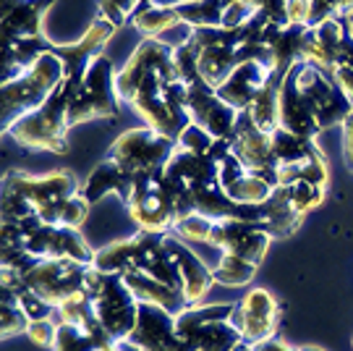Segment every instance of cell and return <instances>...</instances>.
Returning <instances> with one entry per match:
<instances>
[{"label": "cell", "mask_w": 353, "mask_h": 351, "mask_svg": "<svg viewBox=\"0 0 353 351\" xmlns=\"http://www.w3.org/2000/svg\"><path fill=\"white\" fill-rule=\"evenodd\" d=\"M79 89L71 84H63L52 92L48 100L39 105L37 111L26 113L24 118H19L11 129H6V134L16 139L21 147H32V150H45L52 155H61L68 150V108L71 100Z\"/></svg>", "instance_id": "obj_1"}, {"label": "cell", "mask_w": 353, "mask_h": 351, "mask_svg": "<svg viewBox=\"0 0 353 351\" xmlns=\"http://www.w3.org/2000/svg\"><path fill=\"white\" fill-rule=\"evenodd\" d=\"M84 291L92 299L94 314L110 341H126L139 320V299L131 294L123 276L102 273L94 265H87Z\"/></svg>", "instance_id": "obj_2"}, {"label": "cell", "mask_w": 353, "mask_h": 351, "mask_svg": "<svg viewBox=\"0 0 353 351\" xmlns=\"http://www.w3.org/2000/svg\"><path fill=\"white\" fill-rule=\"evenodd\" d=\"M65 66L63 61L48 50L39 55L34 66H29L24 74L3 84V129H11L19 118L37 111L42 102L50 97L55 89L63 84Z\"/></svg>", "instance_id": "obj_3"}, {"label": "cell", "mask_w": 353, "mask_h": 351, "mask_svg": "<svg viewBox=\"0 0 353 351\" xmlns=\"http://www.w3.org/2000/svg\"><path fill=\"white\" fill-rule=\"evenodd\" d=\"M3 191H13L21 194L37 215L42 223L55 226L61 218V207L68 197H74L79 191V181L71 171H52L45 176L19 173L13 171L3 178Z\"/></svg>", "instance_id": "obj_4"}, {"label": "cell", "mask_w": 353, "mask_h": 351, "mask_svg": "<svg viewBox=\"0 0 353 351\" xmlns=\"http://www.w3.org/2000/svg\"><path fill=\"white\" fill-rule=\"evenodd\" d=\"M176 147V139H168L152 131L150 126H144V129H128L126 134H121L110 144L108 158L115 160L128 176L139 178V176L160 173L173 158Z\"/></svg>", "instance_id": "obj_5"}, {"label": "cell", "mask_w": 353, "mask_h": 351, "mask_svg": "<svg viewBox=\"0 0 353 351\" xmlns=\"http://www.w3.org/2000/svg\"><path fill=\"white\" fill-rule=\"evenodd\" d=\"M118 71L110 58L97 55L89 66L87 76L68 108V124L79 126L94 121V118H115L118 115V87H115Z\"/></svg>", "instance_id": "obj_6"}, {"label": "cell", "mask_w": 353, "mask_h": 351, "mask_svg": "<svg viewBox=\"0 0 353 351\" xmlns=\"http://www.w3.org/2000/svg\"><path fill=\"white\" fill-rule=\"evenodd\" d=\"M173 50L176 45H168L160 37H144L137 45V50L128 55L126 66L118 71L115 87H118V97L123 102H131L137 89H139L141 79L152 71H160L168 79H178L176 63H173Z\"/></svg>", "instance_id": "obj_7"}, {"label": "cell", "mask_w": 353, "mask_h": 351, "mask_svg": "<svg viewBox=\"0 0 353 351\" xmlns=\"http://www.w3.org/2000/svg\"><path fill=\"white\" fill-rule=\"evenodd\" d=\"M84 273H87V265L76 260H37L24 281L29 291L50 301L52 307H61L76 291L84 289Z\"/></svg>", "instance_id": "obj_8"}, {"label": "cell", "mask_w": 353, "mask_h": 351, "mask_svg": "<svg viewBox=\"0 0 353 351\" xmlns=\"http://www.w3.org/2000/svg\"><path fill=\"white\" fill-rule=\"evenodd\" d=\"M280 314H283V310H280V301L275 299V294H270L267 289H252L236 304L230 323L241 333V341L254 346L259 341L275 336Z\"/></svg>", "instance_id": "obj_9"}, {"label": "cell", "mask_w": 353, "mask_h": 351, "mask_svg": "<svg viewBox=\"0 0 353 351\" xmlns=\"http://www.w3.org/2000/svg\"><path fill=\"white\" fill-rule=\"evenodd\" d=\"M230 144H233V155L246 165V171L262 176L272 187H278V160L272 155L270 134L254 124L249 111H241L239 113Z\"/></svg>", "instance_id": "obj_10"}, {"label": "cell", "mask_w": 353, "mask_h": 351, "mask_svg": "<svg viewBox=\"0 0 353 351\" xmlns=\"http://www.w3.org/2000/svg\"><path fill=\"white\" fill-rule=\"evenodd\" d=\"M24 249L37 260H76L81 265L94 263V249L87 238L79 234V228L65 226H42L32 231L24 241Z\"/></svg>", "instance_id": "obj_11"}, {"label": "cell", "mask_w": 353, "mask_h": 351, "mask_svg": "<svg viewBox=\"0 0 353 351\" xmlns=\"http://www.w3.org/2000/svg\"><path fill=\"white\" fill-rule=\"evenodd\" d=\"M115 29L108 19H102L97 16L92 26L87 29V35L79 39V42H71V45H52V53L63 61L65 66V84H71L74 89L81 87V82H84V76H87L89 66L92 61L102 55V48L113 39Z\"/></svg>", "instance_id": "obj_12"}, {"label": "cell", "mask_w": 353, "mask_h": 351, "mask_svg": "<svg viewBox=\"0 0 353 351\" xmlns=\"http://www.w3.org/2000/svg\"><path fill=\"white\" fill-rule=\"evenodd\" d=\"M126 341L139 351H196L178 336L176 317L152 304H139V320Z\"/></svg>", "instance_id": "obj_13"}, {"label": "cell", "mask_w": 353, "mask_h": 351, "mask_svg": "<svg viewBox=\"0 0 353 351\" xmlns=\"http://www.w3.org/2000/svg\"><path fill=\"white\" fill-rule=\"evenodd\" d=\"M189 115L194 124H199L202 129H207L214 139H230L233 137V129L239 121V111L230 108L217 89L210 87L207 82H196L189 87V100H186Z\"/></svg>", "instance_id": "obj_14"}, {"label": "cell", "mask_w": 353, "mask_h": 351, "mask_svg": "<svg viewBox=\"0 0 353 351\" xmlns=\"http://www.w3.org/2000/svg\"><path fill=\"white\" fill-rule=\"evenodd\" d=\"M270 241H272L270 234L262 231L256 223L225 218V220H214L210 247L220 252H230V254H239V257H243V260H249L254 265H262L267 249H270Z\"/></svg>", "instance_id": "obj_15"}, {"label": "cell", "mask_w": 353, "mask_h": 351, "mask_svg": "<svg viewBox=\"0 0 353 351\" xmlns=\"http://www.w3.org/2000/svg\"><path fill=\"white\" fill-rule=\"evenodd\" d=\"M165 247H168V252H170V257H173V263H176V267H178L181 291H183V296H186V304H189V307L202 304L204 296L210 294V289H212V283H214L212 270L183 244V238L165 234Z\"/></svg>", "instance_id": "obj_16"}, {"label": "cell", "mask_w": 353, "mask_h": 351, "mask_svg": "<svg viewBox=\"0 0 353 351\" xmlns=\"http://www.w3.org/2000/svg\"><path fill=\"white\" fill-rule=\"evenodd\" d=\"M345 37H348V29H345L341 16L327 19V21H322L319 26L306 29V37H303V61L316 63L319 68H325V71L332 74Z\"/></svg>", "instance_id": "obj_17"}, {"label": "cell", "mask_w": 353, "mask_h": 351, "mask_svg": "<svg viewBox=\"0 0 353 351\" xmlns=\"http://www.w3.org/2000/svg\"><path fill=\"white\" fill-rule=\"evenodd\" d=\"M55 0H3V42L42 37V19Z\"/></svg>", "instance_id": "obj_18"}, {"label": "cell", "mask_w": 353, "mask_h": 351, "mask_svg": "<svg viewBox=\"0 0 353 351\" xmlns=\"http://www.w3.org/2000/svg\"><path fill=\"white\" fill-rule=\"evenodd\" d=\"M270 82V68L259 61H243L239 63V68L228 76V82L223 87H217V95L236 111H249L254 97L265 89Z\"/></svg>", "instance_id": "obj_19"}, {"label": "cell", "mask_w": 353, "mask_h": 351, "mask_svg": "<svg viewBox=\"0 0 353 351\" xmlns=\"http://www.w3.org/2000/svg\"><path fill=\"white\" fill-rule=\"evenodd\" d=\"M280 126L309 139H316L322 134V129L316 124L312 100L290 82L288 76L280 84Z\"/></svg>", "instance_id": "obj_20"}, {"label": "cell", "mask_w": 353, "mask_h": 351, "mask_svg": "<svg viewBox=\"0 0 353 351\" xmlns=\"http://www.w3.org/2000/svg\"><path fill=\"white\" fill-rule=\"evenodd\" d=\"M123 281H126V286L131 289V294L139 299V304L160 307V310L170 312L173 317H178V314L189 307L183 291L176 289V286H168V283L147 276L141 270H128V273H123Z\"/></svg>", "instance_id": "obj_21"}, {"label": "cell", "mask_w": 353, "mask_h": 351, "mask_svg": "<svg viewBox=\"0 0 353 351\" xmlns=\"http://www.w3.org/2000/svg\"><path fill=\"white\" fill-rule=\"evenodd\" d=\"M131 189H134V176H128L115 160L105 158V160L89 173L81 191H84V197H87L89 202H97V200H102V197H108V194H118V197L123 200V205H126V200L131 197Z\"/></svg>", "instance_id": "obj_22"}, {"label": "cell", "mask_w": 353, "mask_h": 351, "mask_svg": "<svg viewBox=\"0 0 353 351\" xmlns=\"http://www.w3.org/2000/svg\"><path fill=\"white\" fill-rule=\"evenodd\" d=\"M163 171L168 176L178 178L181 184H186L191 191H194L196 187L210 184V181L217 178V163H214L210 155L186 152V150H181V147H176L173 158L168 160V165H165Z\"/></svg>", "instance_id": "obj_23"}, {"label": "cell", "mask_w": 353, "mask_h": 351, "mask_svg": "<svg viewBox=\"0 0 353 351\" xmlns=\"http://www.w3.org/2000/svg\"><path fill=\"white\" fill-rule=\"evenodd\" d=\"M139 252L141 241L139 234L128 238H118L113 244L102 247L100 252H94V267L102 273H113V276H123L128 270H137L139 267Z\"/></svg>", "instance_id": "obj_24"}, {"label": "cell", "mask_w": 353, "mask_h": 351, "mask_svg": "<svg viewBox=\"0 0 353 351\" xmlns=\"http://www.w3.org/2000/svg\"><path fill=\"white\" fill-rule=\"evenodd\" d=\"M267 220L262 223V231L270 234V238H288L296 234V228L301 226L303 215H299L290 207L288 187H275L272 197L265 202Z\"/></svg>", "instance_id": "obj_25"}, {"label": "cell", "mask_w": 353, "mask_h": 351, "mask_svg": "<svg viewBox=\"0 0 353 351\" xmlns=\"http://www.w3.org/2000/svg\"><path fill=\"white\" fill-rule=\"evenodd\" d=\"M241 55L236 45H212L199 50V76L210 87H223L228 76L239 68Z\"/></svg>", "instance_id": "obj_26"}, {"label": "cell", "mask_w": 353, "mask_h": 351, "mask_svg": "<svg viewBox=\"0 0 353 351\" xmlns=\"http://www.w3.org/2000/svg\"><path fill=\"white\" fill-rule=\"evenodd\" d=\"M131 26L144 35V37H160L168 29H176V26H186L176 6H152V3H141L139 8L131 16Z\"/></svg>", "instance_id": "obj_27"}, {"label": "cell", "mask_w": 353, "mask_h": 351, "mask_svg": "<svg viewBox=\"0 0 353 351\" xmlns=\"http://www.w3.org/2000/svg\"><path fill=\"white\" fill-rule=\"evenodd\" d=\"M270 144H272V155L278 165H288V163H301L306 158H312L316 152H322L316 147V139L301 137V134H293L288 129L278 126L272 134H270Z\"/></svg>", "instance_id": "obj_28"}, {"label": "cell", "mask_w": 353, "mask_h": 351, "mask_svg": "<svg viewBox=\"0 0 353 351\" xmlns=\"http://www.w3.org/2000/svg\"><path fill=\"white\" fill-rule=\"evenodd\" d=\"M299 181H309V184H316V187H327L330 168L322 152H316V155L306 158L301 163L278 165V187H293Z\"/></svg>", "instance_id": "obj_29"}, {"label": "cell", "mask_w": 353, "mask_h": 351, "mask_svg": "<svg viewBox=\"0 0 353 351\" xmlns=\"http://www.w3.org/2000/svg\"><path fill=\"white\" fill-rule=\"evenodd\" d=\"M256 267L259 265L243 260L239 254H230V252H220V260L212 267V278L214 283L220 286H228V289H239V286H246L252 283V278L256 276Z\"/></svg>", "instance_id": "obj_30"}, {"label": "cell", "mask_w": 353, "mask_h": 351, "mask_svg": "<svg viewBox=\"0 0 353 351\" xmlns=\"http://www.w3.org/2000/svg\"><path fill=\"white\" fill-rule=\"evenodd\" d=\"M249 113H252L254 124L259 126L262 131L272 134L280 126V84H275V82L270 79L265 84V89L254 97Z\"/></svg>", "instance_id": "obj_31"}, {"label": "cell", "mask_w": 353, "mask_h": 351, "mask_svg": "<svg viewBox=\"0 0 353 351\" xmlns=\"http://www.w3.org/2000/svg\"><path fill=\"white\" fill-rule=\"evenodd\" d=\"M272 191H275V187L267 178H262V176L252 173V171H246L230 187H225L228 197L241 202V205H262V202H267L272 197Z\"/></svg>", "instance_id": "obj_32"}, {"label": "cell", "mask_w": 353, "mask_h": 351, "mask_svg": "<svg viewBox=\"0 0 353 351\" xmlns=\"http://www.w3.org/2000/svg\"><path fill=\"white\" fill-rule=\"evenodd\" d=\"M173 63H176L178 82H183L186 87L196 84V82L202 79V76H199V50H196L186 37L176 45V50H173Z\"/></svg>", "instance_id": "obj_33"}, {"label": "cell", "mask_w": 353, "mask_h": 351, "mask_svg": "<svg viewBox=\"0 0 353 351\" xmlns=\"http://www.w3.org/2000/svg\"><path fill=\"white\" fill-rule=\"evenodd\" d=\"M288 194H290V207L299 215H306L322 205L325 194H327V187H316V184H309V181H299V184L288 187Z\"/></svg>", "instance_id": "obj_34"}, {"label": "cell", "mask_w": 353, "mask_h": 351, "mask_svg": "<svg viewBox=\"0 0 353 351\" xmlns=\"http://www.w3.org/2000/svg\"><path fill=\"white\" fill-rule=\"evenodd\" d=\"M212 228H214V220H210V218H204L199 213H191L186 218H181L176 226H173V234L178 238H183V241H204V244H210Z\"/></svg>", "instance_id": "obj_35"}, {"label": "cell", "mask_w": 353, "mask_h": 351, "mask_svg": "<svg viewBox=\"0 0 353 351\" xmlns=\"http://www.w3.org/2000/svg\"><path fill=\"white\" fill-rule=\"evenodd\" d=\"M100 346L102 341H97L94 336L84 333V330L71 325H61L58 328V339H55L52 351H97Z\"/></svg>", "instance_id": "obj_36"}, {"label": "cell", "mask_w": 353, "mask_h": 351, "mask_svg": "<svg viewBox=\"0 0 353 351\" xmlns=\"http://www.w3.org/2000/svg\"><path fill=\"white\" fill-rule=\"evenodd\" d=\"M29 314L24 312V307L19 304V299H3V339H13L29 330Z\"/></svg>", "instance_id": "obj_37"}, {"label": "cell", "mask_w": 353, "mask_h": 351, "mask_svg": "<svg viewBox=\"0 0 353 351\" xmlns=\"http://www.w3.org/2000/svg\"><path fill=\"white\" fill-rule=\"evenodd\" d=\"M141 6V0H97V8H100V16L108 19L113 26L131 24V16L134 11Z\"/></svg>", "instance_id": "obj_38"}, {"label": "cell", "mask_w": 353, "mask_h": 351, "mask_svg": "<svg viewBox=\"0 0 353 351\" xmlns=\"http://www.w3.org/2000/svg\"><path fill=\"white\" fill-rule=\"evenodd\" d=\"M176 144L181 147V150H186V152L210 155V150H212V144H214V137L207 131V129H202L199 124H194V121H191V124L181 131V137H178Z\"/></svg>", "instance_id": "obj_39"}, {"label": "cell", "mask_w": 353, "mask_h": 351, "mask_svg": "<svg viewBox=\"0 0 353 351\" xmlns=\"http://www.w3.org/2000/svg\"><path fill=\"white\" fill-rule=\"evenodd\" d=\"M89 207H92V202L84 197V191H76L74 197H68V200H65L63 210H61V220H58V226L81 228L84 226V220L89 218Z\"/></svg>", "instance_id": "obj_40"}, {"label": "cell", "mask_w": 353, "mask_h": 351, "mask_svg": "<svg viewBox=\"0 0 353 351\" xmlns=\"http://www.w3.org/2000/svg\"><path fill=\"white\" fill-rule=\"evenodd\" d=\"M58 323H55V317H45V320H32L29 323V330H26V336L32 343H37L42 349H52L55 346V339H58Z\"/></svg>", "instance_id": "obj_41"}, {"label": "cell", "mask_w": 353, "mask_h": 351, "mask_svg": "<svg viewBox=\"0 0 353 351\" xmlns=\"http://www.w3.org/2000/svg\"><path fill=\"white\" fill-rule=\"evenodd\" d=\"M19 304L24 307V312L29 314V320H45V317H52L55 314V307L50 301H45L42 296H37L34 291L24 289L19 294Z\"/></svg>", "instance_id": "obj_42"}, {"label": "cell", "mask_w": 353, "mask_h": 351, "mask_svg": "<svg viewBox=\"0 0 353 351\" xmlns=\"http://www.w3.org/2000/svg\"><path fill=\"white\" fill-rule=\"evenodd\" d=\"M256 6H259V11H265L270 16V21L288 24V11H285L288 0H256Z\"/></svg>", "instance_id": "obj_43"}, {"label": "cell", "mask_w": 353, "mask_h": 351, "mask_svg": "<svg viewBox=\"0 0 353 351\" xmlns=\"http://www.w3.org/2000/svg\"><path fill=\"white\" fill-rule=\"evenodd\" d=\"M309 8H312V0H288V6H285L288 24L309 26Z\"/></svg>", "instance_id": "obj_44"}, {"label": "cell", "mask_w": 353, "mask_h": 351, "mask_svg": "<svg viewBox=\"0 0 353 351\" xmlns=\"http://www.w3.org/2000/svg\"><path fill=\"white\" fill-rule=\"evenodd\" d=\"M343 129V155H345V165L353 171V113L345 118Z\"/></svg>", "instance_id": "obj_45"}, {"label": "cell", "mask_w": 353, "mask_h": 351, "mask_svg": "<svg viewBox=\"0 0 353 351\" xmlns=\"http://www.w3.org/2000/svg\"><path fill=\"white\" fill-rule=\"evenodd\" d=\"M332 76H335V82L341 84L343 92L348 95V100L353 102V68H335Z\"/></svg>", "instance_id": "obj_46"}, {"label": "cell", "mask_w": 353, "mask_h": 351, "mask_svg": "<svg viewBox=\"0 0 353 351\" xmlns=\"http://www.w3.org/2000/svg\"><path fill=\"white\" fill-rule=\"evenodd\" d=\"M252 351H299V349H293V346L283 343V341L267 339V341H259V343H254Z\"/></svg>", "instance_id": "obj_47"}, {"label": "cell", "mask_w": 353, "mask_h": 351, "mask_svg": "<svg viewBox=\"0 0 353 351\" xmlns=\"http://www.w3.org/2000/svg\"><path fill=\"white\" fill-rule=\"evenodd\" d=\"M341 19H343V24H345V29H348V35L353 37V11L345 13V16H341Z\"/></svg>", "instance_id": "obj_48"}, {"label": "cell", "mask_w": 353, "mask_h": 351, "mask_svg": "<svg viewBox=\"0 0 353 351\" xmlns=\"http://www.w3.org/2000/svg\"><path fill=\"white\" fill-rule=\"evenodd\" d=\"M233 351H252V346H249V343H239Z\"/></svg>", "instance_id": "obj_49"}, {"label": "cell", "mask_w": 353, "mask_h": 351, "mask_svg": "<svg viewBox=\"0 0 353 351\" xmlns=\"http://www.w3.org/2000/svg\"><path fill=\"white\" fill-rule=\"evenodd\" d=\"M299 351H325V349H319V346H301Z\"/></svg>", "instance_id": "obj_50"}]
</instances>
